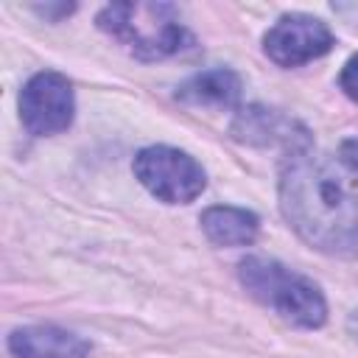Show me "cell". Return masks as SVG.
<instances>
[{"label": "cell", "instance_id": "277c9868", "mask_svg": "<svg viewBox=\"0 0 358 358\" xmlns=\"http://www.w3.org/2000/svg\"><path fill=\"white\" fill-rule=\"evenodd\" d=\"M134 176L165 204H190L207 187L204 168L179 148L148 145L134 157Z\"/></svg>", "mask_w": 358, "mask_h": 358}, {"label": "cell", "instance_id": "8fae6325", "mask_svg": "<svg viewBox=\"0 0 358 358\" xmlns=\"http://www.w3.org/2000/svg\"><path fill=\"white\" fill-rule=\"evenodd\" d=\"M338 84H341V90H344L352 101H358V53L344 62L341 76H338Z\"/></svg>", "mask_w": 358, "mask_h": 358}, {"label": "cell", "instance_id": "ba28073f", "mask_svg": "<svg viewBox=\"0 0 358 358\" xmlns=\"http://www.w3.org/2000/svg\"><path fill=\"white\" fill-rule=\"evenodd\" d=\"M294 129H302V126H296L294 120H288L280 112L266 109V106L241 109V115L232 123L235 140L252 143V145H277V143H282V145H288V154L296 151V148H308L310 145V137L308 134L296 137Z\"/></svg>", "mask_w": 358, "mask_h": 358}, {"label": "cell", "instance_id": "52a82bcc", "mask_svg": "<svg viewBox=\"0 0 358 358\" xmlns=\"http://www.w3.org/2000/svg\"><path fill=\"white\" fill-rule=\"evenodd\" d=\"M92 344L73 330L56 324H28L8 336L14 358H87Z\"/></svg>", "mask_w": 358, "mask_h": 358}, {"label": "cell", "instance_id": "3957f363", "mask_svg": "<svg viewBox=\"0 0 358 358\" xmlns=\"http://www.w3.org/2000/svg\"><path fill=\"white\" fill-rule=\"evenodd\" d=\"M95 22L145 62L176 56L193 45V36L168 3H112L98 11Z\"/></svg>", "mask_w": 358, "mask_h": 358}, {"label": "cell", "instance_id": "7a4b0ae2", "mask_svg": "<svg viewBox=\"0 0 358 358\" xmlns=\"http://www.w3.org/2000/svg\"><path fill=\"white\" fill-rule=\"evenodd\" d=\"M241 285L288 324L316 330L327 322V302L313 280L282 266L280 260L249 255L238 263Z\"/></svg>", "mask_w": 358, "mask_h": 358}, {"label": "cell", "instance_id": "8992f818", "mask_svg": "<svg viewBox=\"0 0 358 358\" xmlns=\"http://www.w3.org/2000/svg\"><path fill=\"white\" fill-rule=\"evenodd\" d=\"M336 45L333 31L324 20L310 14H282L266 34H263V50L266 56L280 67H299L308 64Z\"/></svg>", "mask_w": 358, "mask_h": 358}, {"label": "cell", "instance_id": "4fadbf2b", "mask_svg": "<svg viewBox=\"0 0 358 358\" xmlns=\"http://www.w3.org/2000/svg\"><path fill=\"white\" fill-rule=\"evenodd\" d=\"M73 8H76V6H64V3H62V6H36V11L45 14V17H48V14H70Z\"/></svg>", "mask_w": 358, "mask_h": 358}, {"label": "cell", "instance_id": "30bf717a", "mask_svg": "<svg viewBox=\"0 0 358 358\" xmlns=\"http://www.w3.org/2000/svg\"><path fill=\"white\" fill-rule=\"evenodd\" d=\"M201 229L215 246H249L257 238L260 218L252 210L215 204L201 213Z\"/></svg>", "mask_w": 358, "mask_h": 358}, {"label": "cell", "instance_id": "6da1fadb", "mask_svg": "<svg viewBox=\"0 0 358 358\" xmlns=\"http://www.w3.org/2000/svg\"><path fill=\"white\" fill-rule=\"evenodd\" d=\"M280 210L313 249L358 257V187L347 162L310 145L291 151L280 171Z\"/></svg>", "mask_w": 358, "mask_h": 358}, {"label": "cell", "instance_id": "9c48e42d", "mask_svg": "<svg viewBox=\"0 0 358 358\" xmlns=\"http://www.w3.org/2000/svg\"><path fill=\"white\" fill-rule=\"evenodd\" d=\"M176 101H182L187 106L232 109L241 101V78H238V73H232L227 67L201 70L176 87Z\"/></svg>", "mask_w": 358, "mask_h": 358}, {"label": "cell", "instance_id": "5b68a950", "mask_svg": "<svg viewBox=\"0 0 358 358\" xmlns=\"http://www.w3.org/2000/svg\"><path fill=\"white\" fill-rule=\"evenodd\" d=\"M76 115L73 87L62 73L42 70L28 78L20 92V120L36 137H50L70 129Z\"/></svg>", "mask_w": 358, "mask_h": 358}, {"label": "cell", "instance_id": "7c38bea8", "mask_svg": "<svg viewBox=\"0 0 358 358\" xmlns=\"http://www.w3.org/2000/svg\"><path fill=\"white\" fill-rule=\"evenodd\" d=\"M341 159H344L350 168L358 171V137H350V140L341 143Z\"/></svg>", "mask_w": 358, "mask_h": 358}]
</instances>
